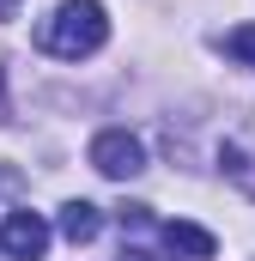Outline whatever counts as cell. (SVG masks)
<instances>
[{
  "label": "cell",
  "mask_w": 255,
  "mask_h": 261,
  "mask_svg": "<svg viewBox=\"0 0 255 261\" xmlns=\"http://www.w3.org/2000/svg\"><path fill=\"white\" fill-rule=\"evenodd\" d=\"M49 219L43 213H31V206H18V213H6L0 219V255H12V261H43L49 255Z\"/></svg>",
  "instance_id": "3957f363"
},
{
  "label": "cell",
  "mask_w": 255,
  "mask_h": 261,
  "mask_svg": "<svg viewBox=\"0 0 255 261\" xmlns=\"http://www.w3.org/2000/svg\"><path fill=\"white\" fill-rule=\"evenodd\" d=\"M37 43H43L49 55H61V61H85V55H97V49L110 43L104 0H61V6L43 18Z\"/></svg>",
  "instance_id": "6da1fadb"
},
{
  "label": "cell",
  "mask_w": 255,
  "mask_h": 261,
  "mask_svg": "<svg viewBox=\"0 0 255 261\" xmlns=\"http://www.w3.org/2000/svg\"><path fill=\"white\" fill-rule=\"evenodd\" d=\"M164 243H170V255H189V261H213L219 255V237L200 231V225H189V219H170L164 225Z\"/></svg>",
  "instance_id": "277c9868"
},
{
  "label": "cell",
  "mask_w": 255,
  "mask_h": 261,
  "mask_svg": "<svg viewBox=\"0 0 255 261\" xmlns=\"http://www.w3.org/2000/svg\"><path fill=\"white\" fill-rule=\"evenodd\" d=\"M97 231H104V213H97L91 200H67L61 206V237L67 243H91Z\"/></svg>",
  "instance_id": "5b68a950"
},
{
  "label": "cell",
  "mask_w": 255,
  "mask_h": 261,
  "mask_svg": "<svg viewBox=\"0 0 255 261\" xmlns=\"http://www.w3.org/2000/svg\"><path fill=\"white\" fill-rule=\"evenodd\" d=\"M225 55L243 61V67H255V24H237V31L225 37Z\"/></svg>",
  "instance_id": "8992f818"
},
{
  "label": "cell",
  "mask_w": 255,
  "mask_h": 261,
  "mask_svg": "<svg viewBox=\"0 0 255 261\" xmlns=\"http://www.w3.org/2000/svg\"><path fill=\"white\" fill-rule=\"evenodd\" d=\"M91 170H97V176H110V182L140 176V170H146V146H140V134H128V128H104L97 140H91Z\"/></svg>",
  "instance_id": "7a4b0ae2"
}]
</instances>
